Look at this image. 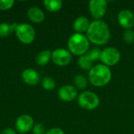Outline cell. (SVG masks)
<instances>
[{"instance_id": "obj_1", "label": "cell", "mask_w": 134, "mask_h": 134, "mask_svg": "<svg viewBox=\"0 0 134 134\" xmlns=\"http://www.w3.org/2000/svg\"><path fill=\"white\" fill-rule=\"evenodd\" d=\"M86 33L90 42L96 46H104L107 44L111 38L110 28L102 20L91 22Z\"/></svg>"}, {"instance_id": "obj_2", "label": "cell", "mask_w": 134, "mask_h": 134, "mask_svg": "<svg viewBox=\"0 0 134 134\" xmlns=\"http://www.w3.org/2000/svg\"><path fill=\"white\" fill-rule=\"evenodd\" d=\"M111 77L112 73L109 67L103 64H98L90 70L88 80L93 86L102 87L110 82Z\"/></svg>"}, {"instance_id": "obj_3", "label": "cell", "mask_w": 134, "mask_h": 134, "mask_svg": "<svg viewBox=\"0 0 134 134\" xmlns=\"http://www.w3.org/2000/svg\"><path fill=\"white\" fill-rule=\"evenodd\" d=\"M90 42L86 35L80 33H74L68 41V48L71 53L76 56L86 54L90 50Z\"/></svg>"}, {"instance_id": "obj_4", "label": "cell", "mask_w": 134, "mask_h": 134, "mask_svg": "<svg viewBox=\"0 0 134 134\" xmlns=\"http://www.w3.org/2000/svg\"><path fill=\"white\" fill-rule=\"evenodd\" d=\"M78 104L84 110L93 111L99 107L100 98L93 91H84L78 96Z\"/></svg>"}, {"instance_id": "obj_5", "label": "cell", "mask_w": 134, "mask_h": 134, "mask_svg": "<svg viewBox=\"0 0 134 134\" xmlns=\"http://www.w3.org/2000/svg\"><path fill=\"white\" fill-rule=\"evenodd\" d=\"M100 60L103 64L108 67H112L119 63L121 60V53L117 48L107 47L101 51Z\"/></svg>"}, {"instance_id": "obj_6", "label": "cell", "mask_w": 134, "mask_h": 134, "mask_svg": "<svg viewBox=\"0 0 134 134\" xmlns=\"http://www.w3.org/2000/svg\"><path fill=\"white\" fill-rule=\"evenodd\" d=\"M15 31L18 39L24 44H30L35 39V29L29 24H18Z\"/></svg>"}, {"instance_id": "obj_7", "label": "cell", "mask_w": 134, "mask_h": 134, "mask_svg": "<svg viewBox=\"0 0 134 134\" xmlns=\"http://www.w3.org/2000/svg\"><path fill=\"white\" fill-rule=\"evenodd\" d=\"M108 2L105 0H92L89 2V10L95 20H101L106 14Z\"/></svg>"}, {"instance_id": "obj_8", "label": "cell", "mask_w": 134, "mask_h": 134, "mask_svg": "<svg viewBox=\"0 0 134 134\" xmlns=\"http://www.w3.org/2000/svg\"><path fill=\"white\" fill-rule=\"evenodd\" d=\"M71 53L66 49L58 48L52 53V60L56 65L61 67L67 66L71 63Z\"/></svg>"}, {"instance_id": "obj_9", "label": "cell", "mask_w": 134, "mask_h": 134, "mask_svg": "<svg viewBox=\"0 0 134 134\" xmlns=\"http://www.w3.org/2000/svg\"><path fill=\"white\" fill-rule=\"evenodd\" d=\"M118 22L124 29H132L134 27V13L129 9H122L118 13Z\"/></svg>"}, {"instance_id": "obj_10", "label": "cell", "mask_w": 134, "mask_h": 134, "mask_svg": "<svg viewBox=\"0 0 134 134\" xmlns=\"http://www.w3.org/2000/svg\"><path fill=\"white\" fill-rule=\"evenodd\" d=\"M59 98L65 102H71L78 97V90L71 85H64L58 91Z\"/></svg>"}, {"instance_id": "obj_11", "label": "cell", "mask_w": 134, "mask_h": 134, "mask_svg": "<svg viewBox=\"0 0 134 134\" xmlns=\"http://www.w3.org/2000/svg\"><path fill=\"white\" fill-rule=\"evenodd\" d=\"M34 126L33 119L27 115H20L16 121V129L20 133H24L31 130Z\"/></svg>"}, {"instance_id": "obj_12", "label": "cell", "mask_w": 134, "mask_h": 134, "mask_svg": "<svg viewBox=\"0 0 134 134\" xmlns=\"http://www.w3.org/2000/svg\"><path fill=\"white\" fill-rule=\"evenodd\" d=\"M22 79L25 83L31 86H35L39 82L40 77L36 71L31 68H27L22 72Z\"/></svg>"}, {"instance_id": "obj_13", "label": "cell", "mask_w": 134, "mask_h": 134, "mask_svg": "<svg viewBox=\"0 0 134 134\" xmlns=\"http://www.w3.org/2000/svg\"><path fill=\"white\" fill-rule=\"evenodd\" d=\"M90 25V20L84 16H81L77 17L73 23V28L76 31V33L82 34L83 32H86L89 27Z\"/></svg>"}, {"instance_id": "obj_14", "label": "cell", "mask_w": 134, "mask_h": 134, "mask_svg": "<svg viewBox=\"0 0 134 134\" xmlns=\"http://www.w3.org/2000/svg\"><path fill=\"white\" fill-rule=\"evenodd\" d=\"M28 18L34 23H41L45 19V14L42 10L36 6L30 8L27 11Z\"/></svg>"}, {"instance_id": "obj_15", "label": "cell", "mask_w": 134, "mask_h": 134, "mask_svg": "<svg viewBox=\"0 0 134 134\" xmlns=\"http://www.w3.org/2000/svg\"><path fill=\"white\" fill-rule=\"evenodd\" d=\"M50 59H52V53L48 50V49H46V50H42L41 51L36 57V64L40 65V66H45L46 65Z\"/></svg>"}, {"instance_id": "obj_16", "label": "cell", "mask_w": 134, "mask_h": 134, "mask_svg": "<svg viewBox=\"0 0 134 134\" xmlns=\"http://www.w3.org/2000/svg\"><path fill=\"white\" fill-rule=\"evenodd\" d=\"M45 8L49 12H57L62 8V2L60 0H45L43 2Z\"/></svg>"}, {"instance_id": "obj_17", "label": "cell", "mask_w": 134, "mask_h": 134, "mask_svg": "<svg viewBox=\"0 0 134 134\" xmlns=\"http://www.w3.org/2000/svg\"><path fill=\"white\" fill-rule=\"evenodd\" d=\"M18 24H8V23H2L0 24V37L5 38L12 34L13 31L16 30Z\"/></svg>"}, {"instance_id": "obj_18", "label": "cell", "mask_w": 134, "mask_h": 134, "mask_svg": "<svg viewBox=\"0 0 134 134\" xmlns=\"http://www.w3.org/2000/svg\"><path fill=\"white\" fill-rule=\"evenodd\" d=\"M78 64L82 70H86V71H90L93 68V62L89 58L87 54H84L79 57Z\"/></svg>"}, {"instance_id": "obj_19", "label": "cell", "mask_w": 134, "mask_h": 134, "mask_svg": "<svg viewBox=\"0 0 134 134\" xmlns=\"http://www.w3.org/2000/svg\"><path fill=\"white\" fill-rule=\"evenodd\" d=\"M89 80L82 75H77L74 79V84L75 87L77 90H86L88 86Z\"/></svg>"}, {"instance_id": "obj_20", "label": "cell", "mask_w": 134, "mask_h": 134, "mask_svg": "<svg viewBox=\"0 0 134 134\" xmlns=\"http://www.w3.org/2000/svg\"><path fill=\"white\" fill-rule=\"evenodd\" d=\"M42 86L44 90L50 91L54 90V88L56 87V82L53 78L47 76L42 80Z\"/></svg>"}, {"instance_id": "obj_21", "label": "cell", "mask_w": 134, "mask_h": 134, "mask_svg": "<svg viewBox=\"0 0 134 134\" xmlns=\"http://www.w3.org/2000/svg\"><path fill=\"white\" fill-rule=\"evenodd\" d=\"M101 51L102 50L100 48L96 47V48H93L91 50H89L86 54L89 57V58L92 60V62L93 63V62L100 60V55H101Z\"/></svg>"}, {"instance_id": "obj_22", "label": "cell", "mask_w": 134, "mask_h": 134, "mask_svg": "<svg viewBox=\"0 0 134 134\" xmlns=\"http://www.w3.org/2000/svg\"><path fill=\"white\" fill-rule=\"evenodd\" d=\"M122 39L123 41L128 44L131 45L134 42V31L132 29H127L125 30V31L122 34Z\"/></svg>"}, {"instance_id": "obj_23", "label": "cell", "mask_w": 134, "mask_h": 134, "mask_svg": "<svg viewBox=\"0 0 134 134\" xmlns=\"http://www.w3.org/2000/svg\"><path fill=\"white\" fill-rule=\"evenodd\" d=\"M14 4L13 0H0V9L2 10H7Z\"/></svg>"}, {"instance_id": "obj_24", "label": "cell", "mask_w": 134, "mask_h": 134, "mask_svg": "<svg viewBox=\"0 0 134 134\" xmlns=\"http://www.w3.org/2000/svg\"><path fill=\"white\" fill-rule=\"evenodd\" d=\"M33 133L34 134H45L46 129L45 126L42 123H37L33 127Z\"/></svg>"}, {"instance_id": "obj_25", "label": "cell", "mask_w": 134, "mask_h": 134, "mask_svg": "<svg viewBox=\"0 0 134 134\" xmlns=\"http://www.w3.org/2000/svg\"><path fill=\"white\" fill-rule=\"evenodd\" d=\"M45 134H65L64 132L60 128H52L46 132Z\"/></svg>"}, {"instance_id": "obj_26", "label": "cell", "mask_w": 134, "mask_h": 134, "mask_svg": "<svg viewBox=\"0 0 134 134\" xmlns=\"http://www.w3.org/2000/svg\"><path fill=\"white\" fill-rule=\"evenodd\" d=\"M1 134H16V132H15V130H13V129L8 128V129L3 130Z\"/></svg>"}, {"instance_id": "obj_27", "label": "cell", "mask_w": 134, "mask_h": 134, "mask_svg": "<svg viewBox=\"0 0 134 134\" xmlns=\"http://www.w3.org/2000/svg\"><path fill=\"white\" fill-rule=\"evenodd\" d=\"M20 134H24V133H20Z\"/></svg>"}]
</instances>
